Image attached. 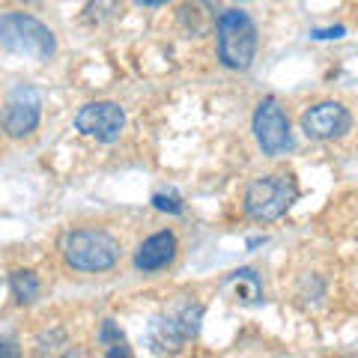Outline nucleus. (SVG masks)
I'll return each instance as SVG.
<instances>
[{"mask_svg": "<svg viewBox=\"0 0 358 358\" xmlns=\"http://www.w3.org/2000/svg\"><path fill=\"white\" fill-rule=\"evenodd\" d=\"M0 45L18 57L45 63L57 54V39L39 18L27 13H6L0 15Z\"/></svg>", "mask_w": 358, "mask_h": 358, "instance_id": "1", "label": "nucleus"}, {"mask_svg": "<svg viewBox=\"0 0 358 358\" xmlns=\"http://www.w3.org/2000/svg\"><path fill=\"white\" fill-rule=\"evenodd\" d=\"M63 257L78 272H108L120 260V242L105 230H75L63 242Z\"/></svg>", "mask_w": 358, "mask_h": 358, "instance_id": "2", "label": "nucleus"}, {"mask_svg": "<svg viewBox=\"0 0 358 358\" xmlns=\"http://www.w3.org/2000/svg\"><path fill=\"white\" fill-rule=\"evenodd\" d=\"M257 54V27L248 13L227 9L218 18V57L227 69L245 72Z\"/></svg>", "mask_w": 358, "mask_h": 358, "instance_id": "3", "label": "nucleus"}, {"mask_svg": "<svg viewBox=\"0 0 358 358\" xmlns=\"http://www.w3.org/2000/svg\"><path fill=\"white\" fill-rule=\"evenodd\" d=\"M296 194H299V188L293 182V176H287V173L260 176L245 192V212L254 221H275L293 206Z\"/></svg>", "mask_w": 358, "mask_h": 358, "instance_id": "4", "label": "nucleus"}, {"mask_svg": "<svg viewBox=\"0 0 358 358\" xmlns=\"http://www.w3.org/2000/svg\"><path fill=\"white\" fill-rule=\"evenodd\" d=\"M254 138L260 143L266 155H287L293 150V131H289V120L281 110L275 99L260 102L254 114Z\"/></svg>", "mask_w": 358, "mask_h": 358, "instance_id": "5", "label": "nucleus"}, {"mask_svg": "<svg viewBox=\"0 0 358 358\" xmlns=\"http://www.w3.org/2000/svg\"><path fill=\"white\" fill-rule=\"evenodd\" d=\"M75 129L102 143H114L126 129V110L117 102H90L75 114Z\"/></svg>", "mask_w": 358, "mask_h": 358, "instance_id": "6", "label": "nucleus"}, {"mask_svg": "<svg viewBox=\"0 0 358 358\" xmlns=\"http://www.w3.org/2000/svg\"><path fill=\"white\" fill-rule=\"evenodd\" d=\"M200 320H203V308L200 305H179L176 310L164 313L152 322V346L159 352L173 350L182 341L194 338L200 329Z\"/></svg>", "mask_w": 358, "mask_h": 358, "instance_id": "7", "label": "nucleus"}, {"mask_svg": "<svg viewBox=\"0 0 358 358\" xmlns=\"http://www.w3.org/2000/svg\"><path fill=\"white\" fill-rule=\"evenodd\" d=\"M39 114H42V99L33 87H15L6 99V110H3V131L9 138H27V134L39 126Z\"/></svg>", "mask_w": 358, "mask_h": 358, "instance_id": "8", "label": "nucleus"}, {"mask_svg": "<svg viewBox=\"0 0 358 358\" xmlns=\"http://www.w3.org/2000/svg\"><path fill=\"white\" fill-rule=\"evenodd\" d=\"M352 126V117L350 110L338 102H322V105H313L310 110L301 114V131L313 141H334V138H343Z\"/></svg>", "mask_w": 358, "mask_h": 358, "instance_id": "9", "label": "nucleus"}, {"mask_svg": "<svg viewBox=\"0 0 358 358\" xmlns=\"http://www.w3.org/2000/svg\"><path fill=\"white\" fill-rule=\"evenodd\" d=\"M173 260H176V236L171 230H162L155 236H150L138 248V254H134V266L141 272H162Z\"/></svg>", "mask_w": 358, "mask_h": 358, "instance_id": "10", "label": "nucleus"}, {"mask_svg": "<svg viewBox=\"0 0 358 358\" xmlns=\"http://www.w3.org/2000/svg\"><path fill=\"white\" fill-rule=\"evenodd\" d=\"M9 284H13V293H15L18 305H30V301L39 296V278L33 272H13Z\"/></svg>", "mask_w": 358, "mask_h": 358, "instance_id": "11", "label": "nucleus"}, {"mask_svg": "<svg viewBox=\"0 0 358 358\" xmlns=\"http://www.w3.org/2000/svg\"><path fill=\"white\" fill-rule=\"evenodd\" d=\"M152 206L155 209H162V212H173V215H179L182 212V203H179V197H167V194H155L152 197Z\"/></svg>", "mask_w": 358, "mask_h": 358, "instance_id": "12", "label": "nucleus"}, {"mask_svg": "<svg viewBox=\"0 0 358 358\" xmlns=\"http://www.w3.org/2000/svg\"><path fill=\"white\" fill-rule=\"evenodd\" d=\"M102 343H122V331L110 320L102 322Z\"/></svg>", "mask_w": 358, "mask_h": 358, "instance_id": "13", "label": "nucleus"}, {"mask_svg": "<svg viewBox=\"0 0 358 358\" xmlns=\"http://www.w3.org/2000/svg\"><path fill=\"white\" fill-rule=\"evenodd\" d=\"M343 27H331V30H313V39H341Z\"/></svg>", "mask_w": 358, "mask_h": 358, "instance_id": "14", "label": "nucleus"}, {"mask_svg": "<svg viewBox=\"0 0 358 358\" xmlns=\"http://www.w3.org/2000/svg\"><path fill=\"white\" fill-rule=\"evenodd\" d=\"M0 355H9V358H13V355H18V350H13V343H0Z\"/></svg>", "mask_w": 358, "mask_h": 358, "instance_id": "15", "label": "nucleus"}, {"mask_svg": "<svg viewBox=\"0 0 358 358\" xmlns=\"http://www.w3.org/2000/svg\"><path fill=\"white\" fill-rule=\"evenodd\" d=\"M134 3H141V6H162V3H167V0H134Z\"/></svg>", "mask_w": 358, "mask_h": 358, "instance_id": "16", "label": "nucleus"}]
</instances>
